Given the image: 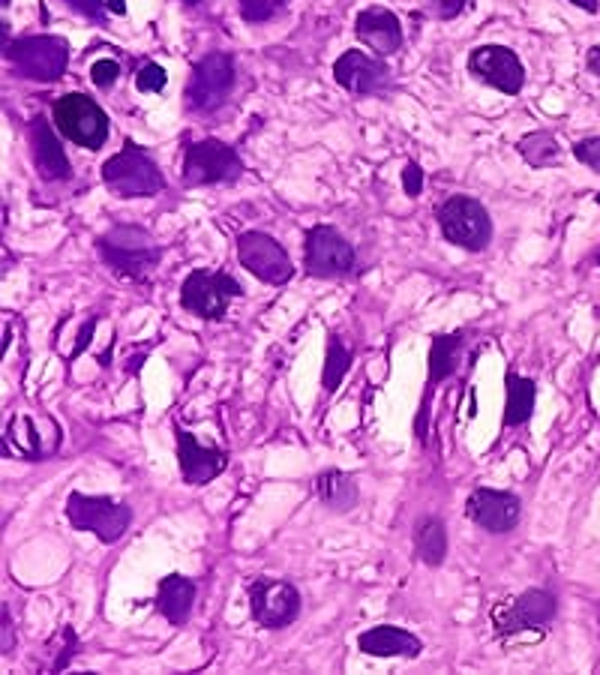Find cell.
I'll return each mask as SVG.
<instances>
[{"instance_id": "obj_1", "label": "cell", "mask_w": 600, "mask_h": 675, "mask_svg": "<svg viewBox=\"0 0 600 675\" xmlns=\"http://www.w3.org/2000/svg\"><path fill=\"white\" fill-rule=\"evenodd\" d=\"M96 249L102 255V264L123 279H147L162 261V246H156L153 237L138 225L108 228L96 240Z\"/></svg>"}, {"instance_id": "obj_2", "label": "cell", "mask_w": 600, "mask_h": 675, "mask_svg": "<svg viewBox=\"0 0 600 675\" xmlns=\"http://www.w3.org/2000/svg\"><path fill=\"white\" fill-rule=\"evenodd\" d=\"M6 63L30 81L39 84H54L63 78L66 63H69V45L63 36H21V39H9L3 48Z\"/></svg>"}, {"instance_id": "obj_3", "label": "cell", "mask_w": 600, "mask_h": 675, "mask_svg": "<svg viewBox=\"0 0 600 675\" xmlns=\"http://www.w3.org/2000/svg\"><path fill=\"white\" fill-rule=\"evenodd\" d=\"M102 180L117 198H150L159 195L165 186V177L153 156L132 141L123 144V150L102 165Z\"/></svg>"}, {"instance_id": "obj_4", "label": "cell", "mask_w": 600, "mask_h": 675, "mask_svg": "<svg viewBox=\"0 0 600 675\" xmlns=\"http://www.w3.org/2000/svg\"><path fill=\"white\" fill-rule=\"evenodd\" d=\"M66 519L75 531H90L102 543H117L132 525V510H129V504L114 501L108 495L69 492L66 495Z\"/></svg>"}, {"instance_id": "obj_5", "label": "cell", "mask_w": 600, "mask_h": 675, "mask_svg": "<svg viewBox=\"0 0 600 675\" xmlns=\"http://www.w3.org/2000/svg\"><path fill=\"white\" fill-rule=\"evenodd\" d=\"M438 228L447 243L468 252H483L492 240L489 210L471 195H450L438 207Z\"/></svg>"}, {"instance_id": "obj_6", "label": "cell", "mask_w": 600, "mask_h": 675, "mask_svg": "<svg viewBox=\"0 0 600 675\" xmlns=\"http://www.w3.org/2000/svg\"><path fill=\"white\" fill-rule=\"evenodd\" d=\"M51 117L63 138H69L78 147L99 150L108 141V114L102 105L84 93H66L54 102Z\"/></svg>"}, {"instance_id": "obj_7", "label": "cell", "mask_w": 600, "mask_h": 675, "mask_svg": "<svg viewBox=\"0 0 600 675\" xmlns=\"http://www.w3.org/2000/svg\"><path fill=\"white\" fill-rule=\"evenodd\" d=\"M237 72H234V60L222 51H213L207 57H201L192 66V75L186 81V108L198 111V114H210L216 108H222L234 90Z\"/></svg>"}, {"instance_id": "obj_8", "label": "cell", "mask_w": 600, "mask_h": 675, "mask_svg": "<svg viewBox=\"0 0 600 675\" xmlns=\"http://www.w3.org/2000/svg\"><path fill=\"white\" fill-rule=\"evenodd\" d=\"M243 174V159L231 144L204 138L186 147L183 153V183L186 186H213L234 183Z\"/></svg>"}, {"instance_id": "obj_9", "label": "cell", "mask_w": 600, "mask_h": 675, "mask_svg": "<svg viewBox=\"0 0 600 675\" xmlns=\"http://www.w3.org/2000/svg\"><path fill=\"white\" fill-rule=\"evenodd\" d=\"M234 297H243V285L228 273L192 270L180 285V306L204 321H219Z\"/></svg>"}, {"instance_id": "obj_10", "label": "cell", "mask_w": 600, "mask_h": 675, "mask_svg": "<svg viewBox=\"0 0 600 675\" xmlns=\"http://www.w3.org/2000/svg\"><path fill=\"white\" fill-rule=\"evenodd\" d=\"M303 264H306L309 276L339 279L354 270L357 258H354V246L336 228L312 225L306 231V243H303Z\"/></svg>"}, {"instance_id": "obj_11", "label": "cell", "mask_w": 600, "mask_h": 675, "mask_svg": "<svg viewBox=\"0 0 600 675\" xmlns=\"http://www.w3.org/2000/svg\"><path fill=\"white\" fill-rule=\"evenodd\" d=\"M237 261L255 279L267 285H285L294 276V264L282 243L264 231H243L237 237Z\"/></svg>"}, {"instance_id": "obj_12", "label": "cell", "mask_w": 600, "mask_h": 675, "mask_svg": "<svg viewBox=\"0 0 600 675\" xmlns=\"http://www.w3.org/2000/svg\"><path fill=\"white\" fill-rule=\"evenodd\" d=\"M249 612L267 630L288 627L300 615V591L288 579H255L249 582Z\"/></svg>"}, {"instance_id": "obj_13", "label": "cell", "mask_w": 600, "mask_h": 675, "mask_svg": "<svg viewBox=\"0 0 600 675\" xmlns=\"http://www.w3.org/2000/svg\"><path fill=\"white\" fill-rule=\"evenodd\" d=\"M558 612V600L546 588H528L516 594L510 603H498L492 609V624L501 636L519 633V630H543Z\"/></svg>"}, {"instance_id": "obj_14", "label": "cell", "mask_w": 600, "mask_h": 675, "mask_svg": "<svg viewBox=\"0 0 600 675\" xmlns=\"http://www.w3.org/2000/svg\"><path fill=\"white\" fill-rule=\"evenodd\" d=\"M468 72L504 96H516L525 87V66L507 45H480L468 54Z\"/></svg>"}, {"instance_id": "obj_15", "label": "cell", "mask_w": 600, "mask_h": 675, "mask_svg": "<svg viewBox=\"0 0 600 675\" xmlns=\"http://www.w3.org/2000/svg\"><path fill=\"white\" fill-rule=\"evenodd\" d=\"M465 513L477 528H483L489 534H507L519 525L522 501L516 492L477 486L465 501Z\"/></svg>"}, {"instance_id": "obj_16", "label": "cell", "mask_w": 600, "mask_h": 675, "mask_svg": "<svg viewBox=\"0 0 600 675\" xmlns=\"http://www.w3.org/2000/svg\"><path fill=\"white\" fill-rule=\"evenodd\" d=\"M333 78L354 96H378L390 87V69L378 57L363 54L360 48H348L333 63Z\"/></svg>"}, {"instance_id": "obj_17", "label": "cell", "mask_w": 600, "mask_h": 675, "mask_svg": "<svg viewBox=\"0 0 600 675\" xmlns=\"http://www.w3.org/2000/svg\"><path fill=\"white\" fill-rule=\"evenodd\" d=\"M174 438H177V465H180V474H183V480L189 486H204L216 474L225 471V465H228V453L225 450L201 444L180 423H174Z\"/></svg>"}, {"instance_id": "obj_18", "label": "cell", "mask_w": 600, "mask_h": 675, "mask_svg": "<svg viewBox=\"0 0 600 675\" xmlns=\"http://www.w3.org/2000/svg\"><path fill=\"white\" fill-rule=\"evenodd\" d=\"M465 345V333H435L432 345H429V372H426V390L420 399V414H417V438L426 441V417H429V396L435 393V387L450 378L459 369V351Z\"/></svg>"}, {"instance_id": "obj_19", "label": "cell", "mask_w": 600, "mask_h": 675, "mask_svg": "<svg viewBox=\"0 0 600 675\" xmlns=\"http://www.w3.org/2000/svg\"><path fill=\"white\" fill-rule=\"evenodd\" d=\"M354 33L363 45H369L378 57H390L402 48V24L384 6H369L354 18Z\"/></svg>"}, {"instance_id": "obj_20", "label": "cell", "mask_w": 600, "mask_h": 675, "mask_svg": "<svg viewBox=\"0 0 600 675\" xmlns=\"http://www.w3.org/2000/svg\"><path fill=\"white\" fill-rule=\"evenodd\" d=\"M27 138H30V156L36 165V174L42 180H63L69 174V159H66L63 144L57 141L54 129L48 126V120L33 117L27 126Z\"/></svg>"}, {"instance_id": "obj_21", "label": "cell", "mask_w": 600, "mask_h": 675, "mask_svg": "<svg viewBox=\"0 0 600 675\" xmlns=\"http://www.w3.org/2000/svg\"><path fill=\"white\" fill-rule=\"evenodd\" d=\"M357 648L369 657H420L423 651V642L402 630V627H393V624H378V627H369L357 636Z\"/></svg>"}, {"instance_id": "obj_22", "label": "cell", "mask_w": 600, "mask_h": 675, "mask_svg": "<svg viewBox=\"0 0 600 675\" xmlns=\"http://www.w3.org/2000/svg\"><path fill=\"white\" fill-rule=\"evenodd\" d=\"M195 582L189 576L171 573L165 579H159L156 585V609L162 618H168V624H186L192 609H195Z\"/></svg>"}, {"instance_id": "obj_23", "label": "cell", "mask_w": 600, "mask_h": 675, "mask_svg": "<svg viewBox=\"0 0 600 675\" xmlns=\"http://www.w3.org/2000/svg\"><path fill=\"white\" fill-rule=\"evenodd\" d=\"M315 492L321 498V504L333 513H351L360 501V489L354 474L342 471V468H327L318 474L315 480Z\"/></svg>"}, {"instance_id": "obj_24", "label": "cell", "mask_w": 600, "mask_h": 675, "mask_svg": "<svg viewBox=\"0 0 600 675\" xmlns=\"http://www.w3.org/2000/svg\"><path fill=\"white\" fill-rule=\"evenodd\" d=\"M504 387H507L504 426H522V423H528L531 414H534V402H537V384L531 378H522L513 369H507Z\"/></svg>"}, {"instance_id": "obj_25", "label": "cell", "mask_w": 600, "mask_h": 675, "mask_svg": "<svg viewBox=\"0 0 600 675\" xmlns=\"http://www.w3.org/2000/svg\"><path fill=\"white\" fill-rule=\"evenodd\" d=\"M414 552L426 567H441L447 558V528L441 516H420L414 525Z\"/></svg>"}, {"instance_id": "obj_26", "label": "cell", "mask_w": 600, "mask_h": 675, "mask_svg": "<svg viewBox=\"0 0 600 675\" xmlns=\"http://www.w3.org/2000/svg\"><path fill=\"white\" fill-rule=\"evenodd\" d=\"M6 441L12 447H18V453L24 459H45L57 450V441H45L39 432H36V420L27 417V414H15L9 420V429H6Z\"/></svg>"}, {"instance_id": "obj_27", "label": "cell", "mask_w": 600, "mask_h": 675, "mask_svg": "<svg viewBox=\"0 0 600 675\" xmlns=\"http://www.w3.org/2000/svg\"><path fill=\"white\" fill-rule=\"evenodd\" d=\"M516 150H519V156H522L531 168H549V165H555L558 156H561V147H558L555 135L546 132V129H537V132L522 135L519 144H516Z\"/></svg>"}, {"instance_id": "obj_28", "label": "cell", "mask_w": 600, "mask_h": 675, "mask_svg": "<svg viewBox=\"0 0 600 675\" xmlns=\"http://www.w3.org/2000/svg\"><path fill=\"white\" fill-rule=\"evenodd\" d=\"M348 366H351V351L342 345V339L336 333H330L327 336V351H324V369H321V384H324L327 393H333L342 384Z\"/></svg>"}, {"instance_id": "obj_29", "label": "cell", "mask_w": 600, "mask_h": 675, "mask_svg": "<svg viewBox=\"0 0 600 675\" xmlns=\"http://www.w3.org/2000/svg\"><path fill=\"white\" fill-rule=\"evenodd\" d=\"M165 81H168V72L159 63H153V60L138 66V72H135V87L141 93H159L165 87Z\"/></svg>"}, {"instance_id": "obj_30", "label": "cell", "mask_w": 600, "mask_h": 675, "mask_svg": "<svg viewBox=\"0 0 600 675\" xmlns=\"http://www.w3.org/2000/svg\"><path fill=\"white\" fill-rule=\"evenodd\" d=\"M282 3H285V0H237L240 15H243L246 21H252V24L273 18V15L282 9Z\"/></svg>"}, {"instance_id": "obj_31", "label": "cell", "mask_w": 600, "mask_h": 675, "mask_svg": "<svg viewBox=\"0 0 600 675\" xmlns=\"http://www.w3.org/2000/svg\"><path fill=\"white\" fill-rule=\"evenodd\" d=\"M573 156L588 165L594 174H600V135H591V138H582L573 144Z\"/></svg>"}, {"instance_id": "obj_32", "label": "cell", "mask_w": 600, "mask_h": 675, "mask_svg": "<svg viewBox=\"0 0 600 675\" xmlns=\"http://www.w3.org/2000/svg\"><path fill=\"white\" fill-rule=\"evenodd\" d=\"M120 78V63L117 60H96L93 66H90V81L96 84V87H111L114 81Z\"/></svg>"}, {"instance_id": "obj_33", "label": "cell", "mask_w": 600, "mask_h": 675, "mask_svg": "<svg viewBox=\"0 0 600 675\" xmlns=\"http://www.w3.org/2000/svg\"><path fill=\"white\" fill-rule=\"evenodd\" d=\"M69 9H75L78 15L96 21V24H105V3L102 0H63Z\"/></svg>"}, {"instance_id": "obj_34", "label": "cell", "mask_w": 600, "mask_h": 675, "mask_svg": "<svg viewBox=\"0 0 600 675\" xmlns=\"http://www.w3.org/2000/svg\"><path fill=\"white\" fill-rule=\"evenodd\" d=\"M402 189H405L408 198H417L423 192V171H420L417 162H405V168H402Z\"/></svg>"}, {"instance_id": "obj_35", "label": "cell", "mask_w": 600, "mask_h": 675, "mask_svg": "<svg viewBox=\"0 0 600 675\" xmlns=\"http://www.w3.org/2000/svg\"><path fill=\"white\" fill-rule=\"evenodd\" d=\"M426 9L438 18V21H450L465 9V0H423Z\"/></svg>"}, {"instance_id": "obj_36", "label": "cell", "mask_w": 600, "mask_h": 675, "mask_svg": "<svg viewBox=\"0 0 600 675\" xmlns=\"http://www.w3.org/2000/svg\"><path fill=\"white\" fill-rule=\"evenodd\" d=\"M96 321H99V315H96V318H87V321H84V327H81V333H78V348H75V351L69 354V360H75V357L81 354V348H84V345L90 342V333H93Z\"/></svg>"}, {"instance_id": "obj_37", "label": "cell", "mask_w": 600, "mask_h": 675, "mask_svg": "<svg viewBox=\"0 0 600 675\" xmlns=\"http://www.w3.org/2000/svg\"><path fill=\"white\" fill-rule=\"evenodd\" d=\"M3 654L12 651V618H9V609H3V642H0Z\"/></svg>"}, {"instance_id": "obj_38", "label": "cell", "mask_w": 600, "mask_h": 675, "mask_svg": "<svg viewBox=\"0 0 600 675\" xmlns=\"http://www.w3.org/2000/svg\"><path fill=\"white\" fill-rule=\"evenodd\" d=\"M585 63H588V72L600 78V45L588 48V54H585Z\"/></svg>"}, {"instance_id": "obj_39", "label": "cell", "mask_w": 600, "mask_h": 675, "mask_svg": "<svg viewBox=\"0 0 600 675\" xmlns=\"http://www.w3.org/2000/svg\"><path fill=\"white\" fill-rule=\"evenodd\" d=\"M567 3H573V6H579V9H585V12H591V15L600 9V3H597V0H567Z\"/></svg>"}, {"instance_id": "obj_40", "label": "cell", "mask_w": 600, "mask_h": 675, "mask_svg": "<svg viewBox=\"0 0 600 675\" xmlns=\"http://www.w3.org/2000/svg\"><path fill=\"white\" fill-rule=\"evenodd\" d=\"M108 3V9L114 12V15H123L126 12V0H105Z\"/></svg>"}, {"instance_id": "obj_41", "label": "cell", "mask_w": 600, "mask_h": 675, "mask_svg": "<svg viewBox=\"0 0 600 675\" xmlns=\"http://www.w3.org/2000/svg\"><path fill=\"white\" fill-rule=\"evenodd\" d=\"M183 3H186V6H198L201 0H183Z\"/></svg>"}, {"instance_id": "obj_42", "label": "cell", "mask_w": 600, "mask_h": 675, "mask_svg": "<svg viewBox=\"0 0 600 675\" xmlns=\"http://www.w3.org/2000/svg\"><path fill=\"white\" fill-rule=\"evenodd\" d=\"M597 204H600V192H597Z\"/></svg>"}, {"instance_id": "obj_43", "label": "cell", "mask_w": 600, "mask_h": 675, "mask_svg": "<svg viewBox=\"0 0 600 675\" xmlns=\"http://www.w3.org/2000/svg\"><path fill=\"white\" fill-rule=\"evenodd\" d=\"M3 6H9V0H3Z\"/></svg>"}, {"instance_id": "obj_44", "label": "cell", "mask_w": 600, "mask_h": 675, "mask_svg": "<svg viewBox=\"0 0 600 675\" xmlns=\"http://www.w3.org/2000/svg\"><path fill=\"white\" fill-rule=\"evenodd\" d=\"M597 267H600V255H597Z\"/></svg>"}]
</instances>
